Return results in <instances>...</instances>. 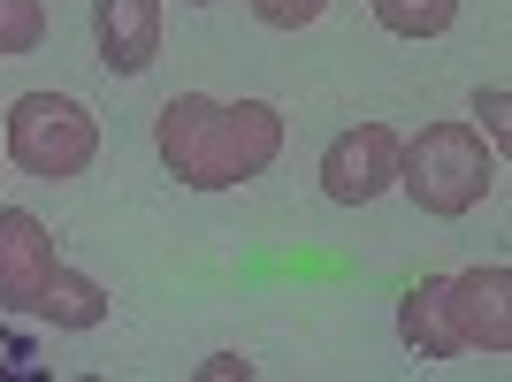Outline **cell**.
Here are the masks:
<instances>
[{"mask_svg":"<svg viewBox=\"0 0 512 382\" xmlns=\"http://www.w3.org/2000/svg\"><path fill=\"white\" fill-rule=\"evenodd\" d=\"M153 153L184 191H237L276 169L283 115L268 100H214V92H176L153 115Z\"/></svg>","mask_w":512,"mask_h":382,"instance_id":"cell-1","label":"cell"},{"mask_svg":"<svg viewBox=\"0 0 512 382\" xmlns=\"http://www.w3.org/2000/svg\"><path fill=\"white\" fill-rule=\"evenodd\" d=\"M497 184V146L474 123H428L398 146V191L436 222H459L490 199Z\"/></svg>","mask_w":512,"mask_h":382,"instance_id":"cell-2","label":"cell"},{"mask_svg":"<svg viewBox=\"0 0 512 382\" xmlns=\"http://www.w3.org/2000/svg\"><path fill=\"white\" fill-rule=\"evenodd\" d=\"M0 146H8V161H16L23 176L69 184V176L92 169L100 123H92V107L69 100V92H23V100H8V115H0Z\"/></svg>","mask_w":512,"mask_h":382,"instance_id":"cell-3","label":"cell"},{"mask_svg":"<svg viewBox=\"0 0 512 382\" xmlns=\"http://www.w3.org/2000/svg\"><path fill=\"white\" fill-rule=\"evenodd\" d=\"M398 130L390 123H352L321 146V191L337 207H375L383 191H398Z\"/></svg>","mask_w":512,"mask_h":382,"instance_id":"cell-4","label":"cell"},{"mask_svg":"<svg viewBox=\"0 0 512 382\" xmlns=\"http://www.w3.org/2000/svg\"><path fill=\"white\" fill-rule=\"evenodd\" d=\"M444 314L459 352H512V268L490 260V268H459L444 276Z\"/></svg>","mask_w":512,"mask_h":382,"instance_id":"cell-5","label":"cell"},{"mask_svg":"<svg viewBox=\"0 0 512 382\" xmlns=\"http://www.w3.org/2000/svg\"><path fill=\"white\" fill-rule=\"evenodd\" d=\"M54 268H62L54 230H46L31 207H0V306H8V314H39Z\"/></svg>","mask_w":512,"mask_h":382,"instance_id":"cell-6","label":"cell"},{"mask_svg":"<svg viewBox=\"0 0 512 382\" xmlns=\"http://www.w3.org/2000/svg\"><path fill=\"white\" fill-rule=\"evenodd\" d=\"M92 46L107 77H146L161 54V0H92Z\"/></svg>","mask_w":512,"mask_h":382,"instance_id":"cell-7","label":"cell"},{"mask_svg":"<svg viewBox=\"0 0 512 382\" xmlns=\"http://www.w3.org/2000/svg\"><path fill=\"white\" fill-rule=\"evenodd\" d=\"M398 337H406L413 360H459V337H451V314H444V276H421L398 298Z\"/></svg>","mask_w":512,"mask_h":382,"instance_id":"cell-8","label":"cell"},{"mask_svg":"<svg viewBox=\"0 0 512 382\" xmlns=\"http://www.w3.org/2000/svg\"><path fill=\"white\" fill-rule=\"evenodd\" d=\"M31 321H54V329H77V337H85V329H100V321H107V291L85 276V268H69V260H62Z\"/></svg>","mask_w":512,"mask_h":382,"instance_id":"cell-9","label":"cell"},{"mask_svg":"<svg viewBox=\"0 0 512 382\" xmlns=\"http://www.w3.org/2000/svg\"><path fill=\"white\" fill-rule=\"evenodd\" d=\"M375 23L390 39H444L459 23V0H375Z\"/></svg>","mask_w":512,"mask_h":382,"instance_id":"cell-10","label":"cell"},{"mask_svg":"<svg viewBox=\"0 0 512 382\" xmlns=\"http://www.w3.org/2000/svg\"><path fill=\"white\" fill-rule=\"evenodd\" d=\"M46 46V0H0V54H39Z\"/></svg>","mask_w":512,"mask_h":382,"instance_id":"cell-11","label":"cell"},{"mask_svg":"<svg viewBox=\"0 0 512 382\" xmlns=\"http://www.w3.org/2000/svg\"><path fill=\"white\" fill-rule=\"evenodd\" d=\"M245 8H253L268 31H306V23H314L329 0H245Z\"/></svg>","mask_w":512,"mask_h":382,"instance_id":"cell-12","label":"cell"},{"mask_svg":"<svg viewBox=\"0 0 512 382\" xmlns=\"http://www.w3.org/2000/svg\"><path fill=\"white\" fill-rule=\"evenodd\" d=\"M474 115H482V130H490V146H505V138H512V92L505 85L474 92Z\"/></svg>","mask_w":512,"mask_h":382,"instance_id":"cell-13","label":"cell"},{"mask_svg":"<svg viewBox=\"0 0 512 382\" xmlns=\"http://www.w3.org/2000/svg\"><path fill=\"white\" fill-rule=\"evenodd\" d=\"M199 382H253V360L245 352H214V360H199Z\"/></svg>","mask_w":512,"mask_h":382,"instance_id":"cell-14","label":"cell"},{"mask_svg":"<svg viewBox=\"0 0 512 382\" xmlns=\"http://www.w3.org/2000/svg\"><path fill=\"white\" fill-rule=\"evenodd\" d=\"M184 8H207V0H184Z\"/></svg>","mask_w":512,"mask_h":382,"instance_id":"cell-15","label":"cell"}]
</instances>
